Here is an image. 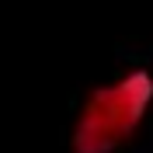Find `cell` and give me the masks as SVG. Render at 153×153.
Returning a JSON list of instances; mask_svg holds the SVG:
<instances>
[{
    "instance_id": "obj_1",
    "label": "cell",
    "mask_w": 153,
    "mask_h": 153,
    "mask_svg": "<svg viewBox=\"0 0 153 153\" xmlns=\"http://www.w3.org/2000/svg\"><path fill=\"white\" fill-rule=\"evenodd\" d=\"M150 108H153L150 70H129L94 87L76 111L73 136H70L73 153H115L139 132Z\"/></svg>"
}]
</instances>
